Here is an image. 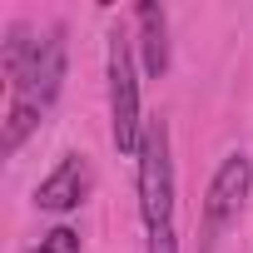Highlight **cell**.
Returning <instances> with one entry per match:
<instances>
[{
	"instance_id": "obj_3",
	"label": "cell",
	"mask_w": 253,
	"mask_h": 253,
	"mask_svg": "<svg viewBox=\"0 0 253 253\" xmlns=\"http://www.w3.org/2000/svg\"><path fill=\"white\" fill-rule=\"evenodd\" d=\"M60 80H65V30H50L35 40L30 60L20 65V75L10 80L15 84V99L30 104V109H50V99L60 94Z\"/></svg>"
},
{
	"instance_id": "obj_8",
	"label": "cell",
	"mask_w": 253,
	"mask_h": 253,
	"mask_svg": "<svg viewBox=\"0 0 253 253\" xmlns=\"http://www.w3.org/2000/svg\"><path fill=\"white\" fill-rule=\"evenodd\" d=\"M30 253H80V233L75 228H50L40 238V248H30Z\"/></svg>"
},
{
	"instance_id": "obj_9",
	"label": "cell",
	"mask_w": 253,
	"mask_h": 253,
	"mask_svg": "<svg viewBox=\"0 0 253 253\" xmlns=\"http://www.w3.org/2000/svg\"><path fill=\"white\" fill-rule=\"evenodd\" d=\"M149 253H179V238H174V228H159V233H149Z\"/></svg>"
},
{
	"instance_id": "obj_2",
	"label": "cell",
	"mask_w": 253,
	"mask_h": 253,
	"mask_svg": "<svg viewBox=\"0 0 253 253\" xmlns=\"http://www.w3.org/2000/svg\"><path fill=\"white\" fill-rule=\"evenodd\" d=\"M109 109H114V144L119 154H139L144 124L139 119V80H134V55L124 35H109Z\"/></svg>"
},
{
	"instance_id": "obj_5",
	"label": "cell",
	"mask_w": 253,
	"mask_h": 253,
	"mask_svg": "<svg viewBox=\"0 0 253 253\" xmlns=\"http://www.w3.org/2000/svg\"><path fill=\"white\" fill-rule=\"evenodd\" d=\"M84 194H89V164H84V154H65L55 164V174L35 189V204L50 213H70L84 204Z\"/></svg>"
},
{
	"instance_id": "obj_6",
	"label": "cell",
	"mask_w": 253,
	"mask_h": 253,
	"mask_svg": "<svg viewBox=\"0 0 253 253\" xmlns=\"http://www.w3.org/2000/svg\"><path fill=\"white\" fill-rule=\"evenodd\" d=\"M139 20V45H144V70L159 80L169 70V25H164V10L154 5V0H144V5L134 10Z\"/></svg>"
},
{
	"instance_id": "obj_1",
	"label": "cell",
	"mask_w": 253,
	"mask_h": 253,
	"mask_svg": "<svg viewBox=\"0 0 253 253\" xmlns=\"http://www.w3.org/2000/svg\"><path fill=\"white\" fill-rule=\"evenodd\" d=\"M139 213L149 233L169 228L174 218V159H169V124L154 114L139 139Z\"/></svg>"
},
{
	"instance_id": "obj_7",
	"label": "cell",
	"mask_w": 253,
	"mask_h": 253,
	"mask_svg": "<svg viewBox=\"0 0 253 253\" xmlns=\"http://www.w3.org/2000/svg\"><path fill=\"white\" fill-rule=\"evenodd\" d=\"M40 124V109H30V104H20V99H10V114H5V134H0V149L5 154H15L20 144H25V134Z\"/></svg>"
},
{
	"instance_id": "obj_4",
	"label": "cell",
	"mask_w": 253,
	"mask_h": 253,
	"mask_svg": "<svg viewBox=\"0 0 253 253\" xmlns=\"http://www.w3.org/2000/svg\"><path fill=\"white\" fill-rule=\"evenodd\" d=\"M248 184H253V164H248L243 154H228V159L218 164L213 184H209V199H204V238H209V243L238 218V209H243V199H248Z\"/></svg>"
}]
</instances>
